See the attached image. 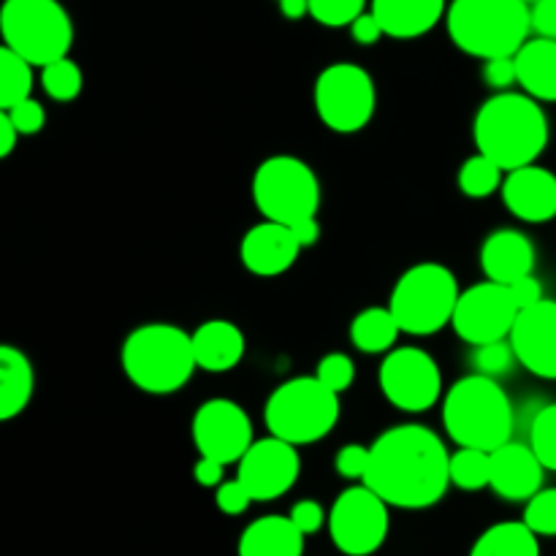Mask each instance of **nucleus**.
<instances>
[{
  "label": "nucleus",
  "mask_w": 556,
  "mask_h": 556,
  "mask_svg": "<svg viewBox=\"0 0 556 556\" xmlns=\"http://www.w3.org/2000/svg\"><path fill=\"white\" fill-rule=\"evenodd\" d=\"M367 465H369V448H364V445L358 443H351L345 445V448H340V454H337L334 459L337 472H340L342 478H348V481H364Z\"/></svg>",
  "instance_id": "nucleus-39"
},
{
  "label": "nucleus",
  "mask_w": 556,
  "mask_h": 556,
  "mask_svg": "<svg viewBox=\"0 0 556 556\" xmlns=\"http://www.w3.org/2000/svg\"><path fill=\"white\" fill-rule=\"evenodd\" d=\"M277 3H280V0H277Z\"/></svg>",
  "instance_id": "nucleus-50"
},
{
  "label": "nucleus",
  "mask_w": 556,
  "mask_h": 556,
  "mask_svg": "<svg viewBox=\"0 0 556 556\" xmlns=\"http://www.w3.org/2000/svg\"><path fill=\"white\" fill-rule=\"evenodd\" d=\"M123 372L144 394H174L199 369L193 337L172 324H147L130 331L123 342Z\"/></svg>",
  "instance_id": "nucleus-3"
},
{
  "label": "nucleus",
  "mask_w": 556,
  "mask_h": 556,
  "mask_svg": "<svg viewBox=\"0 0 556 556\" xmlns=\"http://www.w3.org/2000/svg\"><path fill=\"white\" fill-rule=\"evenodd\" d=\"M33 92V65L0 43V109H11Z\"/></svg>",
  "instance_id": "nucleus-28"
},
{
  "label": "nucleus",
  "mask_w": 556,
  "mask_h": 556,
  "mask_svg": "<svg viewBox=\"0 0 556 556\" xmlns=\"http://www.w3.org/2000/svg\"><path fill=\"white\" fill-rule=\"evenodd\" d=\"M443 424L459 448L494 451L514 434V405L497 380L470 375L445 394Z\"/></svg>",
  "instance_id": "nucleus-5"
},
{
  "label": "nucleus",
  "mask_w": 556,
  "mask_h": 556,
  "mask_svg": "<svg viewBox=\"0 0 556 556\" xmlns=\"http://www.w3.org/2000/svg\"><path fill=\"white\" fill-rule=\"evenodd\" d=\"M543 476H546V467L541 465L530 445L508 440L492 451V483H489V489L503 500L527 503L543 489Z\"/></svg>",
  "instance_id": "nucleus-19"
},
{
  "label": "nucleus",
  "mask_w": 556,
  "mask_h": 556,
  "mask_svg": "<svg viewBox=\"0 0 556 556\" xmlns=\"http://www.w3.org/2000/svg\"><path fill=\"white\" fill-rule=\"evenodd\" d=\"M451 483L462 492H481L492 483V451L459 448L451 454Z\"/></svg>",
  "instance_id": "nucleus-29"
},
{
  "label": "nucleus",
  "mask_w": 556,
  "mask_h": 556,
  "mask_svg": "<svg viewBox=\"0 0 556 556\" xmlns=\"http://www.w3.org/2000/svg\"><path fill=\"white\" fill-rule=\"evenodd\" d=\"M302 244L293 237L291 226L264 220L244 233L239 244V255L250 275L255 277H280L296 264Z\"/></svg>",
  "instance_id": "nucleus-17"
},
{
  "label": "nucleus",
  "mask_w": 556,
  "mask_h": 556,
  "mask_svg": "<svg viewBox=\"0 0 556 556\" xmlns=\"http://www.w3.org/2000/svg\"><path fill=\"white\" fill-rule=\"evenodd\" d=\"M448 36L481 60L514 58L530 41V5L521 0H454L445 11Z\"/></svg>",
  "instance_id": "nucleus-4"
},
{
  "label": "nucleus",
  "mask_w": 556,
  "mask_h": 556,
  "mask_svg": "<svg viewBox=\"0 0 556 556\" xmlns=\"http://www.w3.org/2000/svg\"><path fill=\"white\" fill-rule=\"evenodd\" d=\"M483 79L494 90H508L510 85H519V76H516V60L514 58H494L486 60L483 65Z\"/></svg>",
  "instance_id": "nucleus-40"
},
{
  "label": "nucleus",
  "mask_w": 556,
  "mask_h": 556,
  "mask_svg": "<svg viewBox=\"0 0 556 556\" xmlns=\"http://www.w3.org/2000/svg\"><path fill=\"white\" fill-rule=\"evenodd\" d=\"M530 448L546 470L556 472V405H546L532 418Z\"/></svg>",
  "instance_id": "nucleus-32"
},
{
  "label": "nucleus",
  "mask_w": 556,
  "mask_h": 556,
  "mask_svg": "<svg viewBox=\"0 0 556 556\" xmlns=\"http://www.w3.org/2000/svg\"><path fill=\"white\" fill-rule=\"evenodd\" d=\"M36 391L33 364L20 348L0 342V424L22 416Z\"/></svg>",
  "instance_id": "nucleus-25"
},
{
  "label": "nucleus",
  "mask_w": 556,
  "mask_h": 556,
  "mask_svg": "<svg viewBox=\"0 0 556 556\" xmlns=\"http://www.w3.org/2000/svg\"><path fill=\"white\" fill-rule=\"evenodd\" d=\"M478 152L492 157L503 172L530 166L548 147V117L541 101L527 92H497L489 98L472 123Z\"/></svg>",
  "instance_id": "nucleus-2"
},
{
  "label": "nucleus",
  "mask_w": 556,
  "mask_h": 556,
  "mask_svg": "<svg viewBox=\"0 0 556 556\" xmlns=\"http://www.w3.org/2000/svg\"><path fill=\"white\" fill-rule=\"evenodd\" d=\"M304 532L291 516H261L239 538V556H302Z\"/></svg>",
  "instance_id": "nucleus-23"
},
{
  "label": "nucleus",
  "mask_w": 556,
  "mask_h": 556,
  "mask_svg": "<svg viewBox=\"0 0 556 556\" xmlns=\"http://www.w3.org/2000/svg\"><path fill=\"white\" fill-rule=\"evenodd\" d=\"M264 421L269 434L291 445H309L331 434L340 421V394L318 378H293L271 391Z\"/></svg>",
  "instance_id": "nucleus-7"
},
{
  "label": "nucleus",
  "mask_w": 556,
  "mask_h": 556,
  "mask_svg": "<svg viewBox=\"0 0 556 556\" xmlns=\"http://www.w3.org/2000/svg\"><path fill=\"white\" fill-rule=\"evenodd\" d=\"M288 516H291V521L304 532V535H315V532H318L326 521L324 508H320L315 500H302V503L293 505L291 514Z\"/></svg>",
  "instance_id": "nucleus-41"
},
{
  "label": "nucleus",
  "mask_w": 556,
  "mask_h": 556,
  "mask_svg": "<svg viewBox=\"0 0 556 556\" xmlns=\"http://www.w3.org/2000/svg\"><path fill=\"white\" fill-rule=\"evenodd\" d=\"M514 60L521 90L535 101L556 103V41L541 36L530 38Z\"/></svg>",
  "instance_id": "nucleus-24"
},
{
  "label": "nucleus",
  "mask_w": 556,
  "mask_h": 556,
  "mask_svg": "<svg viewBox=\"0 0 556 556\" xmlns=\"http://www.w3.org/2000/svg\"><path fill=\"white\" fill-rule=\"evenodd\" d=\"M470 556H541V541L525 521H500L472 543Z\"/></svg>",
  "instance_id": "nucleus-26"
},
{
  "label": "nucleus",
  "mask_w": 556,
  "mask_h": 556,
  "mask_svg": "<svg viewBox=\"0 0 556 556\" xmlns=\"http://www.w3.org/2000/svg\"><path fill=\"white\" fill-rule=\"evenodd\" d=\"M302 472V459H299L296 445L286 440L269 438L255 440L248 454L239 459L237 478L244 483L255 503H271L293 489Z\"/></svg>",
  "instance_id": "nucleus-15"
},
{
  "label": "nucleus",
  "mask_w": 556,
  "mask_h": 556,
  "mask_svg": "<svg viewBox=\"0 0 556 556\" xmlns=\"http://www.w3.org/2000/svg\"><path fill=\"white\" fill-rule=\"evenodd\" d=\"M500 190L508 212L519 220L548 223L556 217V174L538 163L508 172Z\"/></svg>",
  "instance_id": "nucleus-18"
},
{
  "label": "nucleus",
  "mask_w": 556,
  "mask_h": 556,
  "mask_svg": "<svg viewBox=\"0 0 556 556\" xmlns=\"http://www.w3.org/2000/svg\"><path fill=\"white\" fill-rule=\"evenodd\" d=\"M459 280L443 264H416L396 280L389 309L402 334H438L454 318L459 302Z\"/></svg>",
  "instance_id": "nucleus-8"
},
{
  "label": "nucleus",
  "mask_w": 556,
  "mask_h": 556,
  "mask_svg": "<svg viewBox=\"0 0 556 556\" xmlns=\"http://www.w3.org/2000/svg\"><path fill=\"white\" fill-rule=\"evenodd\" d=\"M472 364H476L478 375H486V378H503L514 369L516 353L510 340H497L486 342V345H478L476 353H472Z\"/></svg>",
  "instance_id": "nucleus-34"
},
{
  "label": "nucleus",
  "mask_w": 556,
  "mask_h": 556,
  "mask_svg": "<svg viewBox=\"0 0 556 556\" xmlns=\"http://www.w3.org/2000/svg\"><path fill=\"white\" fill-rule=\"evenodd\" d=\"M253 201L264 220L293 226L307 217H318L320 182L299 157H266L253 174Z\"/></svg>",
  "instance_id": "nucleus-9"
},
{
  "label": "nucleus",
  "mask_w": 556,
  "mask_h": 556,
  "mask_svg": "<svg viewBox=\"0 0 556 556\" xmlns=\"http://www.w3.org/2000/svg\"><path fill=\"white\" fill-rule=\"evenodd\" d=\"M369 11L380 22L386 36L407 38L427 36L448 11V0H372Z\"/></svg>",
  "instance_id": "nucleus-21"
},
{
  "label": "nucleus",
  "mask_w": 556,
  "mask_h": 556,
  "mask_svg": "<svg viewBox=\"0 0 556 556\" xmlns=\"http://www.w3.org/2000/svg\"><path fill=\"white\" fill-rule=\"evenodd\" d=\"M525 521L538 538H556V489H541L527 500Z\"/></svg>",
  "instance_id": "nucleus-35"
},
{
  "label": "nucleus",
  "mask_w": 556,
  "mask_h": 556,
  "mask_svg": "<svg viewBox=\"0 0 556 556\" xmlns=\"http://www.w3.org/2000/svg\"><path fill=\"white\" fill-rule=\"evenodd\" d=\"M280 11L286 20H302V16H309L307 0H280Z\"/></svg>",
  "instance_id": "nucleus-48"
},
{
  "label": "nucleus",
  "mask_w": 556,
  "mask_h": 556,
  "mask_svg": "<svg viewBox=\"0 0 556 556\" xmlns=\"http://www.w3.org/2000/svg\"><path fill=\"white\" fill-rule=\"evenodd\" d=\"M521 3H527V5H532V3H538V0H521Z\"/></svg>",
  "instance_id": "nucleus-49"
},
{
  "label": "nucleus",
  "mask_w": 556,
  "mask_h": 556,
  "mask_svg": "<svg viewBox=\"0 0 556 556\" xmlns=\"http://www.w3.org/2000/svg\"><path fill=\"white\" fill-rule=\"evenodd\" d=\"M351 36L353 41L362 43V47H372V43H378L386 33L383 27H380V22L375 20L372 11H364L362 16H356V20L351 22Z\"/></svg>",
  "instance_id": "nucleus-44"
},
{
  "label": "nucleus",
  "mask_w": 556,
  "mask_h": 556,
  "mask_svg": "<svg viewBox=\"0 0 556 556\" xmlns=\"http://www.w3.org/2000/svg\"><path fill=\"white\" fill-rule=\"evenodd\" d=\"M402 329L389 307H367L351 324V342L362 353H389Z\"/></svg>",
  "instance_id": "nucleus-27"
},
{
  "label": "nucleus",
  "mask_w": 556,
  "mask_h": 556,
  "mask_svg": "<svg viewBox=\"0 0 556 556\" xmlns=\"http://www.w3.org/2000/svg\"><path fill=\"white\" fill-rule=\"evenodd\" d=\"M190 337L195 364L204 372H228L244 358V334L231 320H206Z\"/></svg>",
  "instance_id": "nucleus-22"
},
{
  "label": "nucleus",
  "mask_w": 556,
  "mask_h": 556,
  "mask_svg": "<svg viewBox=\"0 0 556 556\" xmlns=\"http://www.w3.org/2000/svg\"><path fill=\"white\" fill-rule=\"evenodd\" d=\"M315 112L334 134H358L372 119L378 106L375 81L362 65L334 63L315 79Z\"/></svg>",
  "instance_id": "nucleus-10"
},
{
  "label": "nucleus",
  "mask_w": 556,
  "mask_h": 556,
  "mask_svg": "<svg viewBox=\"0 0 556 556\" xmlns=\"http://www.w3.org/2000/svg\"><path fill=\"white\" fill-rule=\"evenodd\" d=\"M190 432H193V443L201 456H210L226 467L239 465V459L255 443L253 421L244 413V407L231 400H223V396L206 400L195 410Z\"/></svg>",
  "instance_id": "nucleus-14"
},
{
  "label": "nucleus",
  "mask_w": 556,
  "mask_h": 556,
  "mask_svg": "<svg viewBox=\"0 0 556 556\" xmlns=\"http://www.w3.org/2000/svg\"><path fill=\"white\" fill-rule=\"evenodd\" d=\"M315 378H318L326 389L334 391V394H342V391L351 389L353 380H356V367H353L351 356H345V353H329V356H324L318 362Z\"/></svg>",
  "instance_id": "nucleus-36"
},
{
  "label": "nucleus",
  "mask_w": 556,
  "mask_h": 556,
  "mask_svg": "<svg viewBox=\"0 0 556 556\" xmlns=\"http://www.w3.org/2000/svg\"><path fill=\"white\" fill-rule=\"evenodd\" d=\"M508 288H510V296H514L516 307H519V313H521V309L532 307V304H538L541 299H546V296H543L541 280H538V277H532V275L521 277V280H516V282H510Z\"/></svg>",
  "instance_id": "nucleus-43"
},
{
  "label": "nucleus",
  "mask_w": 556,
  "mask_h": 556,
  "mask_svg": "<svg viewBox=\"0 0 556 556\" xmlns=\"http://www.w3.org/2000/svg\"><path fill=\"white\" fill-rule=\"evenodd\" d=\"M530 22L532 33L541 38H552L556 41V0H538L530 5Z\"/></svg>",
  "instance_id": "nucleus-42"
},
{
  "label": "nucleus",
  "mask_w": 556,
  "mask_h": 556,
  "mask_svg": "<svg viewBox=\"0 0 556 556\" xmlns=\"http://www.w3.org/2000/svg\"><path fill=\"white\" fill-rule=\"evenodd\" d=\"M0 38L33 68H43L52 60L68 58L74 22L60 0H3Z\"/></svg>",
  "instance_id": "nucleus-6"
},
{
  "label": "nucleus",
  "mask_w": 556,
  "mask_h": 556,
  "mask_svg": "<svg viewBox=\"0 0 556 556\" xmlns=\"http://www.w3.org/2000/svg\"><path fill=\"white\" fill-rule=\"evenodd\" d=\"M389 503L369 486H351L329 510V535L345 556H369L389 538Z\"/></svg>",
  "instance_id": "nucleus-11"
},
{
  "label": "nucleus",
  "mask_w": 556,
  "mask_h": 556,
  "mask_svg": "<svg viewBox=\"0 0 556 556\" xmlns=\"http://www.w3.org/2000/svg\"><path fill=\"white\" fill-rule=\"evenodd\" d=\"M291 231H293V237H296V242L302 244V250H304V248H313V244L320 239L318 217H307V220L293 223Z\"/></svg>",
  "instance_id": "nucleus-47"
},
{
  "label": "nucleus",
  "mask_w": 556,
  "mask_h": 556,
  "mask_svg": "<svg viewBox=\"0 0 556 556\" xmlns=\"http://www.w3.org/2000/svg\"><path fill=\"white\" fill-rule=\"evenodd\" d=\"M503 168L483 152L467 157L459 168V190L467 199H489L503 188Z\"/></svg>",
  "instance_id": "nucleus-30"
},
{
  "label": "nucleus",
  "mask_w": 556,
  "mask_h": 556,
  "mask_svg": "<svg viewBox=\"0 0 556 556\" xmlns=\"http://www.w3.org/2000/svg\"><path fill=\"white\" fill-rule=\"evenodd\" d=\"M223 470H226V465H220V462L210 459V456H199V462L193 467V478L199 486L217 489L223 483V476H226Z\"/></svg>",
  "instance_id": "nucleus-45"
},
{
  "label": "nucleus",
  "mask_w": 556,
  "mask_h": 556,
  "mask_svg": "<svg viewBox=\"0 0 556 556\" xmlns=\"http://www.w3.org/2000/svg\"><path fill=\"white\" fill-rule=\"evenodd\" d=\"M516 318L519 307L510 296V288L486 280L459 293L451 326L467 345L478 348L486 342L508 340Z\"/></svg>",
  "instance_id": "nucleus-13"
},
{
  "label": "nucleus",
  "mask_w": 556,
  "mask_h": 556,
  "mask_svg": "<svg viewBox=\"0 0 556 556\" xmlns=\"http://www.w3.org/2000/svg\"><path fill=\"white\" fill-rule=\"evenodd\" d=\"M215 503H217V508H220V514L242 516L244 510L255 503V500H253V494L244 489V483L237 478V481H223L220 486H217Z\"/></svg>",
  "instance_id": "nucleus-38"
},
{
  "label": "nucleus",
  "mask_w": 556,
  "mask_h": 556,
  "mask_svg": "<svg viewBox=\"0 0 556 556\" xmlns=\"http://www.w3.org/2000/svg\"><path fill=\"white\" fill-rule=\"evenodd\" d=\"M481 269L486 280L510 286V282L532 275V269H535V244L521 231H514V228L489 233L481 248Z\"/></svg>",
  "instance_id": "nucleus-20"
},
{
  "label": "nucleus",
  "mask_w": 556,
  "mask_h": 556,
  "mask_svg": "<svg viewBox=\"0 0 556 556\" xmlns=\"http://www.w3.org/2000/svg\"><path fill=\"white\" fill-rule=\"evenodd\" d=\"M309 16L326 27H351L367 11V0H307Z\"/></svg>",
  "instance_id": "nucleus-33"
},
{
  "label": "nucleus",
  "mask_w": 556,
  "mask_h": 556,
  "mask_svg": "<svg viewBox=\"0 0 556 556\" xmlns=\"http://www.w3.org/2000/svg\"><path fill=\"white\" fill-rule=\"evenodd\" d=\"M516 362L543 380H556V302L541 299L521 309L510 329Z\"/></svg>",
  "instance_id": "nucleus-16"
},
{
  "label": "nucleus",
  "mask_w": 556,
  "mask_h": 556,
  "mask_svg": "<svg viewBox=\"0 0 556 556\" xmlns=\"http://www.w3.org/2000/svg\"><path fill=\"white\" fill-rule=\"evenodd\" d=\"M41 87L52 101L68 103L76 101L85 87V76H81V68L71 58L52 60L41 68Z\"/></svg>",
  "instance_id": "nucleus-31"
},
{
  "label": "nucleus",
  "mask_w": 556,
  "mask_h": 556,
  "mask_svg": "<svg viewBox=\"0 0 556 556\" xmlns=\"http://www.w3.org/2000/svg\"><path fill=\"white\" fill-rule=\"evenodd\" d=\"M16 139H20V134H16L14 123H11L9 109H0V161L14 152Z\"/></svg>",
  "instance_id": "nucleus-46"
},
{
  "label": "nucleus",
  "mask_w": 556,
  "mask_h": 556,
  "mask_svg": "<svg viewBox=\"0 0 556 556\" xmlns=\"http://www.w3.org/2000/svg\"><path fill=\"white\" fill-rule=\"evenodd\" d=\"M451 454L443 440L421 424L389 429L369 445L364 486L389 508L424 510L438 505L451 486Z\"/></svg>",
  "instance_id": "nucleus-1"
},
{
  "label": "nucleus",
  "mask_w": 556,
  "mask_h": 556,
  "mask_svg": "<svg viewBox=\"0 0 556 556\" xmlns=\"http://www.w3.org/2000/svg\"><path fill=\"white\" fill-rule=\"evenodd\" d=\"M380 391L402 413H424L443 394V372L421 348H396L380 364Z\"/></svg>",
  "instance_id": "nucleus-12"
},
{
  "label": "nucleus",
  "mask_w": 556,
  "mask_h": 556,
  "mask_svg": "<svg viewBox=\"0 0 556 556\" xmlns=\"http://www.w3.org/2000/svg\"><path fill=\"white\" fill-rule=\"evenodd\" d=\"M9 117L20 136H36L41 134L43 125H47V112H43V106L36 98H25V101L14 103V106L9 109Z\"/></svg>",
  "instance_id": "nucleus-37"
}]
</instances>
